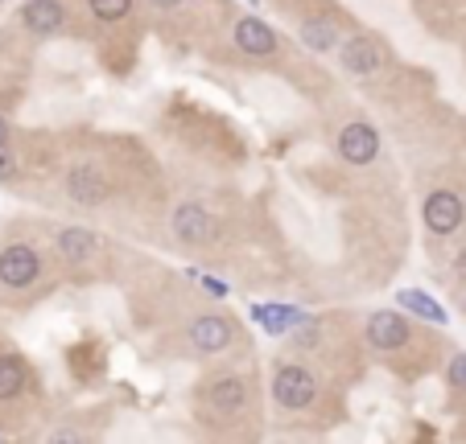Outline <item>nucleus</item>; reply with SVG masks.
Wrapping results in <instances>:
<instances>
[{
	"mask_svg": "<svg viewBox=\"0 0 466 444\" xmlns=\"http://www.w3.org/2000/svg\"><path fill=\"white\" fill-rule=\"evenodd\" d=\"M314 395H318V379L305 366H297V362H289V366H281L277 374H272V399L281 403L285 412H302V407H310Z\"/></svg>",
	"mask_w": 466,
	"mask_h": 444,
	"instance_id": "1",
	"label": "nucleus"
},
{
	"mask_svg": "<svg viewBox=\"0 0 466 444\" xmlns=\"http://www.w3.org/2000/svg\"><path fill=\"white\" fill-rule=\"evenodd\" d=\"M42 275V251L29 243L0 247V284L4 288H29Z\"/></svg>",
	"mask_w": 466,
	"mask_h": 444,
	"instance_id": "2",
	"label": "nucleus"
},
{
	"mask_svg": "<svg viewBox=\"0 0 466 444\" xmlns=\"http://www.w3.org/2000/svg\"><path fill=\"white\" fill-rule=\"evenodd\" d=\"M338 157L347 160V165H371L379 157V132L368 119H351L338 132Z\"/></svg>",
	"mask_w": 466,
	"mask_h": 444,
	"instance_id": "3",
	"label": "nucleus"
},
{
	"mask_svg": "<svg viewBox=\"0 0 466 444\" xmlns=\"http://www.w3.org/2000/svg\"><path fill=\"white\" fill-rule=\"evenodd\" d=\"M66 198L75 201V206H99V201L108 198V177L99 173V165L79 160V165L66 169Z\"/></svg>",
	"mask_w": 466,
	"mask_h": 444,
	"instance_id": "4",
	"label": "nucleus"
},
{
	"mask_svg": "<svg viewBox=\"0 0 466 444\" xmlns=\"http://www.w3.org/2000/svg\"><path fill=\"white\" fill-rule=\"evenodd\" d=\"M421 214H425V226H429L434 234H454L466 218V206L454 190H434L429 198H425Z\"/></svg>",
	"mask_w": 466,
	"mask_h": 444,
	"instance_id": "5",
	"label": "nucleus"
},
{
	"mask_svg": "<svg viewBox=\"0 0 466 444\" xmlns=\"http://www.w3.org/2000/svg\"><path fill=\"white\" fill-rule=\"evenodd\" d=\"M170 226H174V239L178 243H186V247H203V243H211V234H215V218H211L198 201L178 206Z\"/></svg>",
	"mask_w": 466,
	"mask_h": 444,
	"instance_id": "6",
	"label": "nucleus"
},
{
	"mask_svg": "<svg viewBox=\"0 0 466 444\" xmlns=\"http://www.w3.org/2000/svg\"><path fill=\"white\" fill-rule=\"evenodd\" d=\"M409 317L404 313H396V308H379V313H371L368 317V341L376 349H401L404 341H409Z\"/></svg>",
	"mask_w": 466,
	"mask_h": 444,
	"instance_id": "7",
	"label": "nucleus"
},
{
	"mask_svg": "<svg viewBox=\"0 0 466 444\" xmlns=\"http://www.w3.org/2000/svg\"><path fill=\"white\" fill-rule=\"evenodd\" d=\"M338 62H343L347 74H355V78H368V74L379 70L384 53H379V45L371 37H347V42L338 45Z\"/></svg>",
	"mask_w": 466,
	"mask_h": 444,
	"instance_id": "8",
	"label": "nucleus"
},
{
	"mask_svg": "<svg viewBox=\"0 0 466 444\" xmlns=\"http://www.w3.org/2000/svg\"><path fill=\"white\" fill-rule=\"evenodd\" d=\"M190 346H195L198 354H219V349H228L231 346V321L215 317V313L195 317L190 321Z\"/></svg>",
	"mask_w": 466,
	"mask_h": 444,
	"instance_id": "9",
	"label": "nucleus"
},
{
	"mask_svg": "<svg viewBox=\"0 0 466 444\" xmlns=\"http://www.w3.org/2000/svg\"><path fill=\"white\" fill-rule=\"evenodd\" d=\"M206 399H211V407H215L219 415H236V412H244V403H248V387H244L239 374H223V379H215L206 387Z\"/></svg>",
	"mask_w": 466,
	"mask_h": 444,
	"instance_id": "10",
	"label": "nucleus"
},
{
	"mask_svg": "<svg viewBox=\"0 0 466 444\" xmlns=\"http://www.w3.org/2000/svg\"><path fill=\"white\" fill-rule=\"evenodd\" d=\"M236 45L244 53H252V58H269L277 50V33L261 17H244V21H236Z\"/></svg>",
	"mask_w": 466,
	"mask_h": 444,
	"instance_id": "11",
	"label": "nucleus"
},
{
	"mask_svg": "<svg viewBox=\"0 0 466 444\" xmlns=\"http://www.w3.org/2000/svg\"><path fill=\"white\" fill-rule=\"evenodd\" d=\"M21 25L29 33H58L66 25V9L58 0H25Z\"/></svg>",
	"mask_w": 466,
	"mask_h": 444,
	"instance_id": "12",
	"label": "nucleus"
},
{
	"mask_svg": "<svg viewBox=\"0 0 466 444\" xmlns=\"http://www.w3.org/2000/svg\"><path fill=\"white\" fill-rule=\"evenodd\" d=\"M54 247L66 264H87V259L99 255V239L91 231H83V226H66V231H58Z\"/></svg>",
	"mask_w": 466,
	"mask_h": 444,
	"instance_id": "13",
	"label": "nucleus"
},
{
	"mask_svg": "<svg viewBox=\"0 0 466 444\" xmlns=\"http://www.w3.org/2000/svg\"><path fill=\"white\" fill-rule=\"evenodd\" d=\"M302 42L310 45L314 53H330L338 45V29L335 21H326V17H310V21L302 25Z\"/></svg>",
	"mask_w": 466,
	"mask_h": 444,
	"instance_id": "14",
	"label": "nucleus"
},
{
	"mask_svg": "<svg viewBox=\"0 0 466 444\" xmlns=\"http://www.w3.org/2000/svg\"><path fill=\"white\" fill-rule=\"evenodd\" d=\"M25 391V362L12 354H0V403L17 399Z\"/></svg>",
	"mask_w": 466,
	"mask_h": 444,
	"instance_id": "15",
	"label": "nucleus"
},
{
	"mask_svg": "<svg viewBox=\"0 0 466 444\" xmlns=\"http://www.w3.org/2000/svg\"><path fill=\"white\" fill-rule=\"evenodd\" d=\"M401 305L409 308V313H417V317H429V321H445L442 305H434V300H429V296L412 292V288H404V292H401Z\"/></svg>",
	"mask_w": 466,
	"mask_h": 444,
	"instance_id": "16",
	"label": "nucleus"
},
{
	"mask_svg": "<svg viewBox=\"0 0 466 444\" xmlns=\"http://www.w3.org/2000/svg\"><path fill=\"white\" fill-rule=\"evenodd\" d=\"M87 4L99 21H124L129 9H132V0H87Z\"/></svg>",
	"mask_w": 466,
	"mask_h": 444,
	"instance_id": "17",
	"label": "nucleus"
},
{
	"mask_svg": "<svg viewBox=\"0 0 466 444\" xmlns=\"http://www.w3.org/2000/svg\"><path fill=\"white\" fill-rule=\"evenodd\" d=\"M17 173V157L9 152V144H0V181H9Z\"/></svg>",
	"mask_w": 466,
	"mask_h": 444,
	"instance_id": "18",
	"label": "nucleus"
},
{
	"mask_svg": "<svg viewBox=\"0 0 466 444\" xmlns=\"http://www.w3.org/2000/svg\"><path fill=\"white\" fill-rule=\"evenodd\" d=\"M450 382H454V387H466V354H458V358L450 362Z\"/></svg>",
	"mask_w": 466,
	"mask_h": 444,
	"instance_id": "19",
	"label": "nucleus"
},
{
	"mask_svg": "<svg viewBox=\"0 0 466 444\" xmlns=\"http://www.w3.org/2000/svg\"><path fill=\"white\" fill-rule=\"evenodd\" d=\"M454 275H458V280H466V251H458V259H454Z\"/></svg>",
	"mask_w": 466,
	"mask_h": 444,
	"instance_id": "20",
	"label": "nucleus"
},
{
	"mask_svg": "<svg viewBox=\"0 0 466 444\" xmlns=\"http://www.w3.org/2000/svg\"><path fill=\"white\" fill-rule=\"evenodd\" d=\"M9 132H12V127H9V119L0 116V144H9Z\"/></svg>",
	"mask_w": 466,
	"mask_h": 444,
	"instance_id": "21",
	"label": "nucleus"
},
{
	"mask_svg": "<svg viewBox=\"0 0 466 444\" xmlns=\"http://www.w3.org/2000/svg\"><path fill=\"white\" fill-rule=\"evenodd\" d=\"M149 4H157V9H178L182 0H149Z\"/></svg>",
	"mask_w": 466,
	"mask_h": 444,
	"instance_id": "22",
	"label": "nucleus"
},
{
	"mask_svg": "<svg viewBox=\"0 0 466 444\" xmlns=\"http://www.w3.org/2000/svg\"><path fill=\"white\" fill-rule=\"evenodd\" d=\"M462 308H466V300H462Z\"/></svg>",
	"mask_w": 466,
	"mask_h": 444,
	"instance_id": "23",
	"label": "nucleus"
},
{
	"mask_svg": "<svg viewBox=\"0 0 466 444\" xmlns=\"http://www.w3.org/2000/svg\"><path fill=\"white\" fill-rule=\"evenodd\" d=\"M0 4H4V0H0Z\"/></svg>",
	"mask_w": 466,
	"mask_h": 444,
	"instance_id": "24",
	"label": "nucleus"
}]
</instances>
